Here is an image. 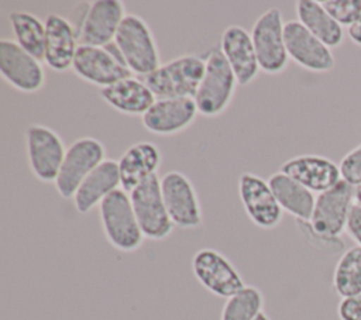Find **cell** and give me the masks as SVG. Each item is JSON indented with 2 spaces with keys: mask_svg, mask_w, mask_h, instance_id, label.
<instances>
[{
  "mask_svg": "<svg viewBox=\"0 0 361 320\" xmlns=\"http://www.w3.org/2000/svg\"><path fill=\"white\" fill-rule=\"evenodd\" d=\"M104 144L93 137L75 140L68 148L55 180V190L62 199H73L82 182L106 161Z\"/></svg>",
  "mask_w": 361,
  "mask_h": 320,
  "instance_id": "52a82bcc",
  "label": "cell"
},
{
  "mask_svg": "<svg viewBox=\"0 0 361 320\" xmlns=\"http://www.w3.org/2000/svg\"><path fill=\"white\" fill-rule=\"evenodd\" d=\"M268 183L283 213L290 214L296 221L310 220L316 203L313 192L281 171L272 173L268 178Z\"/></svg>",
  "mask_w": 361,
  "mask_h": 320,
  "instance_id": "cb8c5ba5",
  "label": "cell"
},
{
  "mask_svg": "<svg viewBox=\"0 0 361 320\" xmlns=\"http://www.w3.org/2000/svg\"><path fill=\"white\" fill-rule=\"evenodd\" d=\"M279 171L317 195L334 187L341 180L338 164L316 154L293 156L285 161Z\"/></svg>",
  "mask_w": 361,
  "mask_h": 320,
  "instance_id": "ac0fdd59",
  "label": "cell"
},
{
  "mask_svg": "<svg viewBox=\"0 0 361 320\" xmlns=\"http://www.w3.org/2000/svg\"><path fill=\"white\" fill-rule=\"evenodd\" d=\"M255 320H271V319H269V316H268L265 312H262Z\"/></svg>",
  "mask_w": 361,
  "mask_h": 320,
  "instance_id": "e575fe53",
  "label": "cell"
},
{
  "mask_svg": "<svg viewBox=\"0 0 361 320\" xmlns=\"http://www.w3.org/2000/svg\"><path fill=\"white\" fill-rule=\"evenodd\" d=\"M162 197L175 227L195 230L203 224V211L192 180L179 171H169L161 176Z\"/></svg>",
  "mask_w": 361,
  "mask_h": 320,
  "instance_id": "7c38bea8",
  "label": "cell"
},
{
  "mask_svg": "<svg viewBox=\"0 0 361 320\" xmlns=\"http://www.w3.org/2000/svg\"><path fill=\"white\" fill-rule=\"evenodd\" d=\"M265 299L259 288L245 285L240 292L226 299L220 320H255L264 312Z\"/></svg>",
  "mask_w": 361,
  "mask_h": 320,
  "instance_id": "83f0119b",
  "label": "cell"
},
{
  "mask_svg": "<svg viewBox=\"0 0 361 320\" xmlns=\"http://www.w3.org/2000/svg\"><path fill=\"white\" fill-rule=\"evenodd\" d=\"M113 42L126 66L137 78L144 79L162 65L154 32L141 16L127 14Z\"/></svg>",
  "mask_w": 361,
  "mask_h": 320,
  "instance_id": "7a4b0ae2",
  "label": "cell"
},
{
  "mask_svg": "<svg viewBox=\"0 0 361 320\" xmlns=\"http://www.w3.org/2000/svg\"><path fill=\"white\" fill-rule=\"evenodd\" d=\"M128 195L144 237L151 241L168 238L175 226L162 197L161 178L158 175L148 178Z\"/></svg>",
  "mask_w": 361,
  "mask_h": 320,
  "instance_id": "9c48e42d",
  "label": "cell"
},
{
  "mask_svg": "<svg viewBox=\"0 0 361 320\" xmlns=\"http://www.w3.org/2000/svg\"><path fill=\"white\" fill-rule=\"evenodd\" d=\"M347 235L355 242L357 247H361V206L354 203L345 223Z\"/></svg>",
  "mask_w": 361,
  "mask_h": 320,
  "instance_id": "1f68e13d",
  "label": "cell"
},
{
  "mask_svg": "<svg viewBox=\"0 0 361 320\" xmlns=\"http://www.w3.org/2000/svg\"><path fill=\"white\" fill-rule=\"evenodd\" d=\"M0 73L13 89L23 93H37L47 82L42 62L8 38L0 39Z\"/></svg>",
  "mask_w": 361,
  "mask_h": 320,
  "instance_id": "4fadbf2b",
  "label": "cell"
},
{
  "mask_svg": "<svg viewBox=\"0 0 361 320\" xmlns=\"http://www.w3.org/2000/svg\"><path fill=\"white\" fill-rule=\"evenodd\" d=\"M238 196L248 219L262 230L278 227L283 219L268 180L252 172H243L238 176Z\"/></svg>",
  "mask_w": 361,
  "mask_h": 320,
  "instance_id": "5bb4252c",
  "label": "cell"
},
{
  "mask_svg": "<svg viewBox=\"0 0 361 320\" xmlns=\"http://www.w3.org/2000/svg\"><path fill=\"white\" fill-rule=\"evenodd\" d=\"M354 203L361 206V185L354 187Z\"/></svg>",
  "mask_w": 361,
  "mask_h": 320,
  "instance_id": "836d02e7",
  "label": "cell"
},
{
  "mask_svg": "<svg viewBox=\"0 0 361 320\" xmlns=\"http://www.w3.org/2000/svg\"><path fill=\"white\" fill-rule=\"evenodd\" d=\"M99 219L107 242L120 252H134L144 241L130 195L121 187L110 193L99 206Z\"/></svg>",
  "mask_w": 361,
  "mask_h": 320,
  "instance_id": "277c9868",
  "label": "cell"
},
{
  "mask_svg": "<svg viewBox=\"0 0 361 320\" xmlns=\"http://www.w3.org/2000/svg\"><path fill=\"white\" fill-rule=\"evenodd\" d=\"M8 20L13 28L14 41L34 58L44 62L45 54V23L28 11H11Z\"/></svg>",
  "mask_w": 361,
  "mask_h": 320,
  "instance_id": "484cf974",
  "label": "cell"
},
{
  "mask_svg": "<svg viewBox=\"0 0 361 320\" xmlns=\"http://www.w3.org/2000/svg\"><path fill=\"white\" fill-rule=\"evenodd\" d=\"M161 162V149L154 142L140 141L128 147L118 159L121 189L130 193L148 178L158 175Z\"/></svg>",
  "mask_w": 361,
  "mask_h": 320,
  "instance_id": "44dd1931",
  "label": "cell"
},
{
  "mask_svg": "<svg viewBox=\"0 0 361 320\" xmlns=\"http://www.w3.org/2000/svg\"><path fill=\"white\" fill-rule=\"evenodd\" d=\"M204 61V75L193 99L199 114L213 118L228 109L238 82L220 48L210 49Z\"/></svg>",
  "mask_w": 361,
  "mask_h": 320,
  "instance_id": "3957f363",
  "label": "cell"
},
{
  "mask_svg": "<svg viewBox=\"0 0 361 320\" xmlns=\"http://www.w3.org/2000/svg\"><path fill=\"white\" fill-rule=\"evenodd\" d=\"M337 316L340 320H361V293L341 299L337 306Z\"/></svg>",
  "mask_w": 361,
  "mask_h": 320,
  "instance_id": "4dcf8cb0",
  "label": "cell"
},
{
  "mask_svg": "<svg viewBox=\"0 0 361 320\" xmlns=\"http://www.w3.org/2000/svg\"><path fill=\"white\" fill-rule=\"evenodd\" d=\"M354 204V187L343 179L331 189L316 196L309 221H296L300 233L322 250L338 251L340 235L345 231L348 213Z\"/></svg>",
  "mask_w": 361,
  "mask_h": 320,
  "instance_id": "6da1fadb",
  "label": "cell"
},
{
  "mask_svg": "<svg viewBox=\"0 0 361 320\" xmlns=\"http://www.w3.org/2000/svg\"><path fill=\"white\" fill-rule=\"evenodd\" d=\"M196 281L212 295L223 299L240 292L245 282L234 264L214 248H200L190 262Z\"/></svg>",
  "mask_w": 361,
  "mask_h": 320,
  "instance_id": "30bf717a",
  "label": "cell"
},
{
  "mask_svg": "<svg viewBox=\"0 0 361 320\" xmlns=\"http://www.w3.org/2000/svg\"><path fill=\"white\" fill-rule=\"evenodd\" d=\"M220 51L234 72L238 86H248L261 72L251 32L241 25H228L220 37Z\"/></svg>",
  "mask_w": 361,
  "mask_h": 320,
  "instance_id": "ffe728a7",
  "label": "cell"
},
{
  "mask_svg": "<svg viewBox=\"0 0 361 320\" xmlns=\"http://www.w3.org/2000/svg\"><path fill=\"white\" fill-rule=\"evenodd\" d=\"M251 38L261 72L279 75L288 68L285 21L279 8L271 7L255 20L251 28Z\"/></svg>",
  "mask_w": 361,
  "mask_h": 320,
  "instance_id": "8992f818",
  "label": "cell"
},
{
  "mask_svg": "<svg viewBox=\"0 0 361 320\" xmlns=\"http://www.w3.org/2000/svg\"><path fill=\"white\" fill-rule=\"evenodd\" d=\"M199 111L193 97L157 99L141 117L144 128L155 135H175L189 128Z\"/></svg>",
  "mask_w": 361,
  "mask_h": 320,
  "instance_id": "e0dca14e",
  "label": "cell"
},
{
  "mask_svg": "<svg viewBox=\"0 0 361 320\" xmlns=\"http://www.w3.org/2000/svg\"><path fill=\"white\" fill-rule=\"evenodd\" d=\"M99 94L116 111L140 117H142L157 100L144 79L137 76H130L111 86L103 87L99 90Z\"/></svg>",
  "mask_w": 361,
  "mask_h": 320,
  "instance_id": "603a6c76",
  "label": "cell"
},
{
  "mask_svg": "<svg viewBox=\"0 0 361 320\" xmlns=\"http://www.w3.org/2000/svg\"><path fill=\"white\" fill-rule=\"evenodd\" d=\"M45 54L44 63L55 70L72 69L79 38L76 27L61 14H48L45 18Z\"/></svg>",
  "mask_w": 361,
  "mask_h": 320,
  "instance_id": "d6986e66",
  "label": "cell"
},
{
  "mask_svg": "<svg viewBox=\"0 0 361 320\" xmlns=\"http://www.w3.org/2000/svg\"><path fill=\"white\" fill-rule=\"evenodd\" d=\"M331 283L341 299L361 293V247H350L340 255L333 271Z\"/></svg>",
  "mask_w": 361,
  "mask_h": 320,
  "instance_id": "4316f807",
  "label": "cell"
},
{
  "mask_svg": "<svg viewBox=\"0 0 361 320\" xmlns=\"http://www.w3.org/2000/svg\"><path fill=\"white\" fill-rule=\"evenodd\" d=\"M25 149L31 173L41 182L55 183L66 154L61 135L44 124H30L25 128Z\"/></svg>",
  "mask_w": 361,
  "mask_h": 320,
  "instance_id": "8fae6325",
  "label": "cell"
},
{
  "mask_svg": "<svg viewBox=\"0 0 361 320\" xmlns=\"http://www.w3.org/2000/svg\"><path fill=\"white\" fill-rule=\"evenodd\" d=\"M322 3L341 27L348 28L361 20V0H324Z\"/></svg>",
  "mask_w": 361,
  "mask_h": 320,
  "instance_id": "f1b7e54d",
  "label": "cell"
},
{
  "mask_svg": "<svg viewBox=\"0 0 361 320\" xmlns=\"http://www.w3.org/2000/svg\"><path fill=\"white\" fill-rule=\"evenodd\" d=\"M298 21L320 39L330 49L337 48L344 41V27H341L317 0H299L295 4Z\"/></svg>",
  "mask_w": 361,
  "mask_h": 320,
  "instance_id": "d4e9b609",
  "label": "cell"
},
{
  "mask_svg": "<svg viewBox=\"0 0 361 320\" xmlns=\"http://www.w3.org/2000/svg\"><path fill=\"white\" fill-rule=\"evenodd\" d=\"M285 45L289 59L306 70L324 73L330 72L336 65L331 49L298 20L285 23Z\"/></svg>",
  "mask_w": 361,
  "mask_h": 320,
  "instance_id": "2e32d148",
  "label": "cell"
},
{
  "mask_svg": "<svg viewBox=\"0 0 361 320\" xmlns=\"http://www.w3.org/2000/svg\"><path fill=\"white\" fill-rule=\"evenodd\" d=\"M341 179L357 187L361 185V144L350 149L338 164Z\"/></svg>",
  "mask_w": 361,
  "mask_h": 320,
  "instance_id": "f546056e",
  "label": "cell"
},
{
  "mask_svg": "<svg viewBox=\"0 0 361 320\" xmlns=\"http://www.w3.org/2000/svg\"><path fill=\"white\" fill-rule=\"evenodd\" d=\"M120 187L118 161L106 159L82 182L72 199L73 206L78 213L86 214Z\"/></svg>",
  "mask_w": 361,
  "mask_h": 320,
  "instance_id": "7402d4cb",
  "label": "cell"
},
{
  "mask_svg": "<svg viewBox=\"0 0 361 320\" xmlns=\"http://www.w3.org/2000/svg\"><path fill=\"white\" fill-rule=\"evenodd\" d=\"M127 16L126 4L121 0H94L78 28L79 45L106 47L111 44Z\"/></svg>",
  "mask_w": 361,
  "mask_h": 320,
  "instance_id": "9a60e30c",
  "label": "cell"
},
{
  "mask_svg": "<svg viewBox=\"0 0 361 320\" xmlns=\"http://www.w3.org/2000/svg\"><path fill=\"white\" fill-rule=\"evenodd\" d=\"M347 37L353 44L361 47V20L347 28Z\"/></svg>",
  "mask_w": 361,
  "mask_h": 320,
  "instance_id": "d6a6232c",
  "label": "cell"
},
{
  "mask_svg": "<svg viewBox=\"0 0 361 320\" xmlns=\"http://www.w3.org/2000/svg\"><path fill=\"white\" fill-rule=\"evenodd\" d=\"M72 72L79 79L100 89L134 76L126 66L114 42L106 47L79 45Z\"/></svg>",
  "mask_w": 361,
  "mask_h": 320,
  "instance_id": "ba28073f",
  "label": "cell"
},
{
  "mask_svg": "<svg viewBox=\"0 0 361 320\" xmlns=\"http://www.w3.org/2000/svg\"><path fill=\"white\" fill-rule=\"evenodd\" d=\"M206 61L196 54H185L162 63L144 78L157 99L195 97L203 79Z\"/></svg>",
  "mask_w": 361,
  "mask_h": 320,
  "instance_id": "5b68a950",
  "label": "cell"
}]
</instances>
